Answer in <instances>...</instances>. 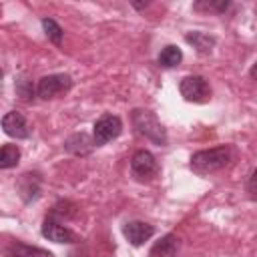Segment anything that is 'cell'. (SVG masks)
<instances>
[{"label": "cell", "instance_id": "44dd1931", "mask_svg": "<svg viewBox=\"0 0 257 257\" xmlns=\"http://www.w3.org/2000/svg\"><path fill=\"white\" fill-rule=\"evenodd\" d=\"M133 6H135V8H139V10H141V8H145V6H149V2H135V4H133Z\"/></svg>", "mask_w": 257, "mask_h": 257}, {"label": "cell", "instance_id": "ba28073f", "mask_svg": "<svg viewBox=\"0 0 257 257\" xmlns=\"http://www.w3.org/2000/svg\"><path fill=\"white\" fill-rule=\"evenodd\" d=\"M42 235L48 241H54V243H76L78 241V237L66 225H62L54 219H46L42 223Z\"/></svg>", "mask_w": 257, "mask_h": 257}, {"label": "cell", "instance_id": "6da1fadb", "mask_svg": "<svg viewBox=\"0 0 257 257\" xmlns=\"http://www.w3.org/2000/svg\"><path fill=\"white\" fill-rule=\"evenodd\" d=\"M231 161V151L229 147H215V149H207V151H197L191 157V171L197 175H209L215 173L223 167H227Z\"/></svg>", "mask_w": 257, "mask_h": 257}, {"label": "cell", "instance_id": "52a82bcc", "mask_svg": "<svg viewBox=\"0 0 257 257\" xmlns=\"http://www.w3.org/2000/svg\"><path fill=\"white\" fill-rule=\"evenodd\" d=\"M2 128L8 137H14V139H28L30 137V126H28L26 118L16 110H10L2 116Z\"/></svg>", "mask_w": 257, "mask_h": 257}, {"label": "cell", "instance_id": "3957f363", "mask_svg": "<svg viewBox=\"0 0 257 257\" xmlns=\"http://www.w3.org/2000/svg\"><path fill=\"white\" fill-rule=\"evenodd\" d=\"M120 131H122V120L116 114L106 112V114H102V116H98L94 120V124H92V139H94L96 147L98 145H106L112 139H116L120 135Z\"/></svg>", "mask_w": 257, "mask_h": 257}, {"label": "cell", "instance_id": "e0dca14e", "mask_svg": "<svg viewBox=\"0 0 257 257\" xmlns=\"http://www.w3.org/2000/svg\"><path fill=\"white\" fill-rule=\"evenodd\" d=\"M42 28H44V34L48 36L50 42H54V44H60V42H62L64 32H62V28H60V24H58L56 20H52V18H42Z\"/></svg>", "mask_w": 257, "mask_h": 257}, {"label": "cell", "instance_id": "277c9868", "mask_svg": "<svg viewBox=\"0 0 257 257\" xmlns=\"http://www.w3.org/2000/svg\"><path fill=\"white\" fill-rule=\"evenodd\" d=\"M72 86V78L68 74H48V76H42L38 80V86H36V94L44 100L48 98H56L64 92H68Z\"/></svg>", "mask_w": 257, "mask_h": 257}, {"label": "cell", "instance_id": "ffe728a7", "mask_svg": "<svg viewBox=\"0 0 257 257\" xmlns=\"http://www.w3.org/2000/svg\"><path fill=\"white\" fill-rule=\"evenodd\" d=\"M249 193L253 195V197H257V169L253 171V175H251V179H249Z\"/></svg>", "mask_w": 257, "mask_h": 257}, {"label": "cell", "instance_id": "5bb4252c", "mask_svg": "<svg viewBox=\"0 0 257 257\" xmlns=\"http://www.w3.org/2000/svg\"><path fill=\"white\" fill-rule=\"evenodd\" d=\"M185 40L189 44H193V48H197L201 54H209L213 50V46H215V38L205 34V32H189L185 36Z\"/></svg>", "mask_w": 257, "mask_h": 257}, {"label": "cell", "instance_id": "2e32d148", "mask_svg": "<svg viewBox=\"0 0 257 257\" xmlns=\"http://www.w3.org/2000/svg\"><path fill=\"white\" fill-rule=\"evenodd\" d=\"M20 161V149L16 145H4L0 151V169L16 167Z\"/></svg>", "mask_w": 257, "mask_h": 257}, {"label": "cell", "instance_id": "8992f818", "mask_svg": "<svg viewBox=\"0 0 257 257\" xmlns=\"http://www.w3.org/2000/svg\"><path fill=\"white\" fill-rule=\"evenodd\" d=\"M131 171H133V177L137 181H151L159 173V163H157L153 153L141 149L131 159Z\"/></svg>", "mask_w": 257, "mask_h": 257}, {"label": "cell", "instance_id": "9c48e42d", "mask_svg": "<svg viewBox=\"0 0 257 257\" xmlns=\"http://www.w3.org/2000/svg\"><path fill=\"white\" fill-rule=\"evenodd\" d=\"M122 233L133 245H143L145 241H149L155 235V227L145 221H131L122 227Z\"/></svg>", "mask_w": 257, "mask_h": 257}, {"label": "cell", "instance_id": "7a4b0ae2", "mask_svg": "<svg viewBox=\"0 0 257 257\" xmlns=\"http://www.w3.org/2000/svg\"><path fill=\"white\" fill-rule=\"evenodd\" d=\"M131 118H133L135 128H137L145 139L153 141V143L159 145V147H165V145H167V133H165L161 120L155 116V112L143 110V108H135L133 114H131Z\"/></svg>", "mask_w": 257, "mask_h": 257}, {"label": "cell", "instance_id": "4fadbf2b", "mask_svg": "<svg viewBox=\"0 0 257 257\" xmlns=\"http://www.w3.org/2000/svg\"><path fill=\"white\" fill-rule=\"evenodd\" d=\"M179 249V239L175 235H165L153 249H151V257H175Z\"/></svg>", "mask_w": 257, "mask_h": 257}, {"label": "cell", "instance_id": "5b68a950", "mask_svg": "<svg viewBox=\"0 0 257 257\" xmlns=\"http://www.w3.org/2000/svg\"><path fill=\"white\" fill-rule=\"evenodd\" d=\"M179 90H181V96L185 100H189V102H205L211 96L209 82L199 74L185 76L181 80V84H179Z\"/></svg>", "mask_w": 257, "mask_h": 257}, {"label": "cell", "instance_id": "d6986e66", "mask_svg": "<svg viewBox=\"0 0 257 257\" xmlns=\"http://www.w3.org/2000/svg\"><path fill=\"white\" fill-rule=\"evenodd\" d=\"M16 92L22 100H32L34 98V88L28 82V78H18L16 80Z\"/></svg>", "mask_w": 257, "mask_h": 257}, {"label": "cell", "instance_id": "30bf717a", "mask_svg": "<svg viewBox=\"0 0 257 257\" xmlns=\"http://www.w3.org/2000/svg\"><path fill=\"white\" fill-rule=\"evenodd\" d=\"M94 145H96L94 139H90L86 133H76V135H72V137L66 139L64 149L68 153L76 155V157H84V155H88L94 149Z\"/></svg>", "mask_w": 257, "mask_h": 257}, {"label": "cell", "instance_id": "7c38bea8", "mask_svg": "<svg viewBox=\"0 0 257 257\" xmlns=\"http://www.w3.org/2000/svg\"><path fill=\"white\" fill-rule=\"evenodd\" d=\"M18 191L22 195L24 201H32L38 197V191H40V179L38 175H32V173H26L22 175L20 183H18Z\"/></svg>", "mask_w": 257, "mask_h": 257}, {"label": "cell", "instance_id": "8fae6325", "mask_svg": "<svg viewBox=\"0 0 257 257\" xmlns=\"http://www.w3.org/2000/svg\"><path fill=\"white\" fill-rule=\"evenodd\" d=\"M6 257H52L50 251L40 249V247H32L26 243H10L6 247Z\"/></svg>", "mask_w": 257, "mask_h": 257}, {"label": "cell", "instance_id": "9a60e30c", "mask_svg": "<svg viewBox=\"0 0 257 257\" xmlns=\"http://www.w3.org/2000/svg\"><path fill=\"white\" fill-rule=\"evenodd\" d=\"M181 60H183V52L175 44H169L159 52V64L165 68H175Z\"/></svg>", "mask_w": 257, "mask_h": 257}, {"label": "cell", "instance_id": "7402d4cb", "mask_svg": "<svg viewBox=\"0 0 257 257\" xmlns=\"http://www.w3.org/2000/svg\"><path fill=\"white\" fill-rule=\"evenodd\" d=\"M251 76H253V78L257 80V62H255V64L251 66Z\"/></svg>", "mask_w": 257, "mask_h": 257}, {"label": "cell", "instance_id": "ac0fdd59", "mask_svg": "<svg viewBox=\"0 0 257 257\" xmlns=\"http://www.w3.org/2000/svg\"><path fill=\"white\" fill-rule=\"evenodd\" d=\"M195 10H213V12H225L229 8V2L221 0V2H207V0H201V2H195L193 4Z\"/></svg>", "mask_w": 257, "mask_h": 257}]
</instances>
